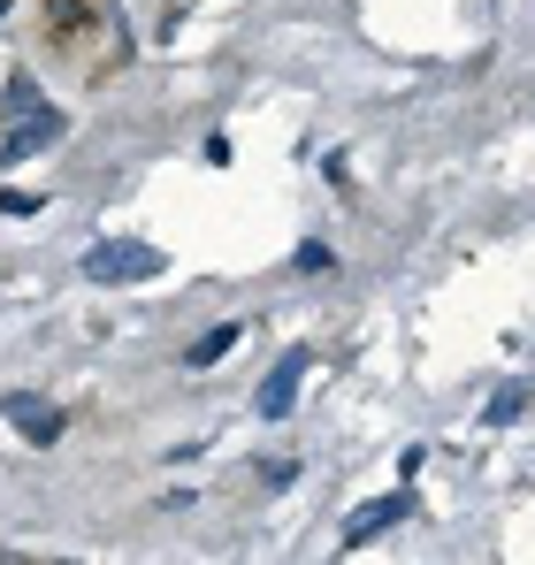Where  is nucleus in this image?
Segmentation results:
<instances>
[{"label": "nucleus", "instance_id": "9d476101", "mask_svg": "<svg viewBox=\"0 0 535 565\" xmlns=\"http://www.w3.org/2000/svg\"><path fill=\"white\" fill-rule=\"evenodd\" d=\"M0 214H8V222H23V214H38V191H0Z\"/></svg>", "mask_w": 535, "mask_h": 565}, {"label": "nucleus", "instance_id": "f03ea898", "mask_svg": "<svg viewBox=\"0 0 535 565\" xmlns=\"http://www.w3.org/2000/svg\"><path fill=\"white\" fill-rule=\"evenodd\" d=\"M85 276L92 282H146V276H161V253L154 245H92Z\"/></svg>", "mask_w": 535, "mask_h": 565}, {"label": "nucleus", "instance_id": "6e6552de", "mask_svg": "<svg viewBox=\"0 0 535 565\" xmlns=\"http://www.w3.org/2000/svg\"><path fill=\"white\" fill-rule=\"evenodd\" d=\"M521 406H528V390H498V398L482 406V421H490V428H513V421H521Z\"/></svg>", "mask_w": 535, "mask_h": 565}, {"label": "nucleus", "instance_id": "f257e3e1", "mask_svg": "<svg viewBox=\"0 0 535 565\" xmlns=\"http://www.w3.org/2000/svg\"><path fill=\"white\" fill-rule=\"evenodd\" d=\"M0 413L15 421L23 443H38V451H46V443H62V428H69V413H62L54 398H38V390H8V398H0Z\"/></svg>", "mask_w": 535, "mask_h": 565}, {"label": "nucleus", "instance_id": "1a4fd4ad", "mask_svg": "<svg viewBox=\"0 0 535 565\" xmlns=\"http://www.w3.org/2000/svg\"><path fill=\"white\" fill-rule=\"evenodd\" d=\"M330 268H337V253H330V245H314V237H306V245H299V276H330Z\"/></svg>", "mask_w": 535, "mask_h": 565}, {"label": "nucleus", "instance_id": "20e7f679", "mask_svg": "<svg viewBox=\"0 0 535 565\" xmlns=\"http://www.w3.org/2000/svg\"><path fill=\"white\" fill-rule=\"evenodd\" d=\"M62 131H69L62 108H38V115H23V123L0 131V160H31V153H46V145L62 139Z\"/></svg>", "mask_w": 535, "mask_h": 565}, {"label": "nucleus", "instance_id": "0eeeda50", "mask_svg": "<svg viewBox=\"0 0 535 565\" xmlns=\"http://www.w3.org/2000/svg\"><path fill=\"white\" fill-rule=\"evenodd\" d=\"M237 336H245L237 321H222V329H207V336L191 344V367H214V359H230V344H237Z\"/></svg>", "mask_w": 535, "mask_h": 565}, {"label": "nucleus", "instance_id": "423d86ee", "mask_svg": "<svg viewBox=\"0 0 535 565\" xmlns=\"http://www.w3.org/2000/svg\"><path fill=\"white\" fill-rule=\"evenodd\" d=\"M38 108H46L38 77H31V69H15V77H8V123H23V115H38Z\"/></svg>", "mask_w": 535, "mask_h": 565}, {"label": "nucleus", "instance_id": "7ed1b4c3", "mask_svg": "<svg viewBox=\"0 0 535 565\" xmlns=\"http://www.w3.org/2000/svg\"><path fill=\"white\" fill-rule=\"evenodd\" d=\"M306 367H314V352H306V344H291V352L268 367V383H260V421H283V413L299 406V375H306Z\"/></svg>", "mask_w": 535, "mask_h": 565}, {"label": "nucleus", "instance_id": "9b49d317", "mask_svg": "<svg viewBox=\"0 0 535 565\" xmlns=\"http://www.w3.org/2000/svg\"><path fill=\"white\" fill-rule=\"evenodd\" d=\"M0 23H8V0H0Z\"/></svg>", "mask_w": 535, "mask_h": 565}, {"label": "nucleus", "instance_id": "39448f33", "mask_svg": "<svg viewBox=\"0 0 535 565\" xmlns=\"http://www.w3.org/2000/svg\"><path fill=\"white\" fill-rule=\"evenodd\" d=\"M405 512H413V489H390V497L359 505L353 520H345V535H337V543H345V551H359L367 535H382V528H390V520H405Z\"/></svg>", "mask_w": 535, "mask_h": 565}]
</instances>
